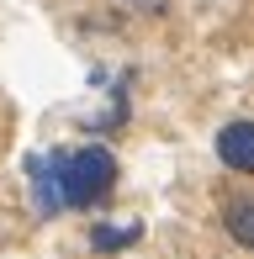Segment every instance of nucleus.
I'll return each instance as SVG.
<instances>
[{
	"instance_id": "f03ea898",
	"label": "nucleus",
	"mask_w": 254,
	"mask_h": 259,
	"mask_svg": "<svg viewBox=\"0 0 254 259\" xmlns=\"http://www.w3.org/2000/svg\"><path fill=\"white\" fill-rule=\"evenodd\" d=\"M21 169H27L32 211H37V217H59V211H69V196H64V148L27 154V159H21Z\"/></svg>"
},
{
	"instance_id": "20e7f679",
	"label": "nucleus",
	"mask_w": 254,
	"mask_h": 259,
	"mask_svg": "<svg viewBox=\"0 0 254 259\" xmlns=\"http://www.w3.org/2000/svg\"><path fill=\"white\" fill-rule=\"evenodd\" d=\"M143 238V222H96L90 228V249L96 254H122V249H133V243Z\"/></svg>"
},
{
	"instance_id": "7ed1b4c3",
	"label": "nucleus",
	"mask_w": 254,
	"mask_h": 259,
	"mask_svg": "<svg viewBox=\"0 0 254 259\" xmlns=\"http://www.w3.org/2000/svg\"><path fill=\"white\" fill-rule=\"evenodd\" d=\"M217 159H223L233 175H254V122L249 116L217 127Z\"/></svg>"
},
{
	"instance_id": "f257e3e1",
	"label": "nucleus",
	"mask_w": 254,
	"mask_h": 259,
	"mask_svg": "<svg viewBox=\"0 0 254 259\" xmlns=\"http://www.w3.org/2000/svg\"><path fill=\"white\" fill-rule=\"evenodd\" d=\"M117 191V154L106 143H85V148H64V196L69 211H90Z\"/></svg>"
},
{
	"instance_id": "39448f33",
	"label": "nucleus",
	"mask_w": 254,
	"mask_h": 259,
	"mask_svg": "<svg viewBox=\"0 0 254 259\" xmlns=\"http://www.w3.org/2000/svg\"><path fill=\"white\" fill-rule=\"evenodd\" d=\"M223 228H228V238H233L238 249L254 254V196H233V201H228Z\"/></svg>"
},
{
	"instance_id": "423d86ee",
	"label": "nucleus",
	"mask_w": 254,
	"mask_h": 259,
	"mask_svg": "<svg viewBox=\"0 0 254 259\" xmlns=\"http://www.w3.org/2000/svg\"><path fill=\"white\" fill-rule=\"evenodd\" d=\"M138 6H148V11H164V0H138Z\"/></svg>"
}]
</instances>
